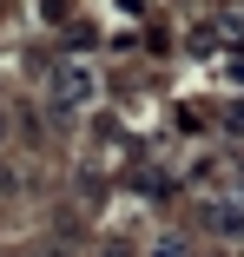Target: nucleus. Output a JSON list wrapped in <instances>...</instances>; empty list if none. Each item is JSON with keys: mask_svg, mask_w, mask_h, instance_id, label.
<instances>
[{"mask_svg": "<svg viewBox=\"0 0 244 257\" xmlns=\"http://www.w3.org/2000/svg\"><path fill=\"white\" fill-rule=\"evenodd\" d=\"M53 99H60V106H79V99H86V73H79V66H66V73H60V86H53Z\"/></svg>", "mask_w": 244, "mask_h": 257, "instance_id": "f257e3e1", "label": "nucleus"}, {"mask_svg": "<svg viewBox=\"0 0 244 257\" xmlns=\"http://www.w3.org/2000/svg\"><path fill=\"white\" fill-rule=\"evenodd\" d=\"M152 257H185V244H178V237H159V250H152Z\"/></svg>", "mask_w": 244, "mask_h": 257, "instance_id": "f03ea898", "label": "nucleus"}, {"mask_svg": "<svg viewBox=\"0 0 244 257\" xmlns=\"http://www.w3.org/2000/svg\"><path fill=\"white\" fill-rule=\"evenodd\" d=\"M0 139H7V106H0Z\"/></svg>", "mask_w": 244, "mask_h": 257, "instance_id": "7ed1b4c3", "label": "nucleus"}]
</instances>
